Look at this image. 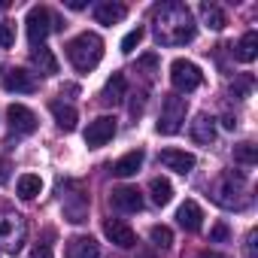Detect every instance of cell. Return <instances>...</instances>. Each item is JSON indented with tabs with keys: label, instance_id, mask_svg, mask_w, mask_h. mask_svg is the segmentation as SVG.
I'll return each instance as SVG.
<instances>
[{
	"label": "cell",
	"instance_id": "6da1fadb",
	"mask_svg": "<svg viewBox=\"0 0 258 258\" xmlns=\"http://www.w3.org/2000/svg\"><path fill=\"white\" fill-rule=\"evenodd\" d=\"M155 40L161 46H185L195 40L198 34V25H195V16L185 4H164L155 10Z\"/></svg>",
	"mask_w": 258,
	"mask_h": 258
},
{
	"label": "cell",
	"instance_id": "7a4b0ae2",
	"mask_svg": "<svg viewBox=\"0 0 258 258\" xmlns=\"http://www.w3.org/2000/svg\"><path fill=\"white\" fill-rule=\"evenodd\" d=\"M210 198L213 204H219L222 210H246L249 207V182L243 173L225 170L216 176V182L210 185Z\"/></svg>",
	"mask_w": 258,
	"mask_h": 258
},
{
	"label": "cell",
	"instance_id": "3957f363",
	"mask_svg": "<svg viewBox=\"0 0 258 258\" xmlns=\"http://www.w3.org/2000/svg\"><path fill=\"white\" fill-rule=\"evenodd\" d=\"M67 58H70V64H73L79 73H88V70H94V67L100 64V58H103V40H100L97 34L85 31V34H79V37H73V40L67 43Z\"/></svg>",
	"mask_w": 258,
	"mask_h": 258
},
{
	"label": "cell",
	"instance_id": "277c9868",
	"mask_svg": "<svg viewBox=\"0 0 258 258\" xmlns=\"http://www.w3.org/2000/svg\"><path fill=\"white\" fill-rule=\"evenodd\" d=\"M185 112H188L185 97L167 94V97L161 100V115H158V121H155V131L164 134V137L179 134V131H182V121H185Z\"/></svg>",
	"mask_w": 258,
	"mask_h": 258
},
{
	"label": "cell",
	"instance_id": "5b68a950",
	"mask_svg": "<svg viewBox=\"0 0 258 258\" xmlns=\"http://www.w3.org/2000/svg\"><path fill=\"white\" fill-rule=\"evenodd\" d=\"M170 82H173V88H176V91L188 94V91L201 88V82H204V73H201V67H198L195 61L176 58V61L170 64Z\"/></svg>",
	"mask_w": 258,
	"mask_h": 258
},
{
	"label": "cell",
	"instance_id": "8992f818",
	"mask_svg": "<svg viewBox=\"0 0 258 258\" xmlns=\"http://www.w3.org/2000/svg\"><path fill=\"white\" fill-rule=\"evenodd\" d=\"M25 25H28V40H31V46H43L46 37L55 31V16H52L46 7H31Z\"/></svg>",
	"mask_w": 258,
	"mask_h": 258
},
{
	"label": "cell",
	"instance_id": "52a82bcc",
	"mask_svg": "<svg viewBox=\"0 0 258 258\" xmlns=\"http://www.w3.org/2000/svg\"><path fill=\"white\" fill-rule=\"evenodd\" d=\"M115 137V118L112 115H97L94 121H88L85 127V146L88 149H100Z\"/></svg>",
	"mask_w": 258,
	"mask_h": 258
},
{
	"label": "cell",
	"instance_id": "ba28073f",
	"mask_svg": "<svg viewBox=\"0 0 258 258\" xmlns=\"http://www.w3.org/2000/svg\"><path fill=\"white\" fill-rule=\"evenodd\" d=\"M25 219L22 216H4L0 219V243H4L13 255L22 249V243H25Z\"/></svg>",
	"mask_w": 258,
	"mask_h": 258
},
{
	"label": "cell",
	"instance_id": "9c48e42d",
	"mask_svg": "<svg viewBox=\"0 0 258 258\" xmlns=\"http://www.w3.org/2000/svg\"><path fill=\"white\" fill-rule=\"evenodd\" d=\"M109 204L118 213H140L143 210V195L134 185H118V188L109 191Z\"/></svg>",
	"mask_w": 258,
	"mask_h": 258
},
{
	"label": "cell",
	"instance_id": "30bf717a",
	"mask_svg": "<svg viewBox=\"0 0 258 258\" xmlns=\"http://www.w3.org/2000/svg\"><path fill=\"white\" fill-rule=\"evenodd\" d=\"M103 234H106V240L115 243L118 249H131V246H137L134 228L127 225V222H121V219H106V222H103Z\"/></svg>",
	"mask_w": 258,
	"mask_h": 258
},
{
	"label": "cell",
	"instance_id": "8fae6325",
	"mask_svg": "<svg viewBox=\"0 0 258 258\" xmlns=\"http://www.w3.org/2000/svg\"><path fill=\"white\" fill-rule=\"evenodd\" d=\"M61 207H64V216L73 222V225H82L88 222V195H82L79 188L61 195Z\"/></svg>",
	"mask_w": 258,
	"mask_h": 258
},
{
	"label": "cell",
	"instance_id": "7c38bea8",
	"mask_svg": "<svg viewBox=\"0 0 258 258\" xmlns=\"http://www.w3.org/2000/svg\"><path fill=\"white\" fill-rule=\"evenodd\" d=\"M0 82H4V88H7L10 94H34V91H37V79H34V73H28V70H22V67L7 70Z\"/></svg>",
	"mask_w": 258,
	"mask_h": 258
},
{
	"label": "cell",
	"instance_id": "4fadbf2b",
	"mask_svg": "<svg viewBox=\"0 0 258 258\" xmlns=\"http://www.w3.org/2000/svg\"><path fill=\"white\" fill-rule=\"evenodd\" d=\"M158 164L167 167V170H173V173H182V176H185V173L195 170V155L185 152V149H161Z\"/></svg>",
	"mask_w": 258,
	"mask_h": 258
},
{
	"label": "cell",
	"instance_id": "5bb4252c",
	"mask_svg": "<svg viewBox=\"0 0 258 258\" xmlns=\"http://www.w3.org/2000/svg\"><path fill=\"white\" fill-rule=\"evenodd\" d=\"M7 118H10L13 134H34L37 131V115L28 106H22V103H13L7 109Z\"/></svg>",
	"mask_w": 258,
	"mask_h": 258
},
{
	"label": "cell",
	"instance_id": "9a60e30c",
	"mask_svg": "<svg viewBox=\"0 0 258 258\" xmlns=\"http://www.w3.org/2000/svg\"><path fill=\"white\" fill-rule=\"evenodd\" d=\"M176 222L185 228V231H201L204 228V210H201V204L198 201H185L179 210H176Z\"/></svg>",
	"mask_w": 258,
	"mask_h": 258
},
{
	"label": "cell",
	"instance_id": "2e32d148",
	"mask_svg": "<svg viewBox=\"0 0 258 258\" xmlns=\"http://www.w3.org/2000/svg\"><path fill=\"white\" fill-rule=\"evenodd\" d=\"M191 140L201 143V146H210V143L216 140V118H213V115L201 112V115L191 121Z\"/></svg>",
	"mask_w": 258,
	"mask_h": 258
},
{
	"label": "cell",
	"instance_id": "e0dca14e",
	"mask_svg": "<svg viewBox=\"0 0 258 258\" xmlns=\"http://www.w3.org/2000/svg\"><path fill=\"white\" fill-rule=\"evenodd\" d=\"M143 158H146V152H143V149H134V152H127V155H121V158L112 164V173H115V176H121V179L134 176V173L143 167Z\"/></svg>",
	"mask_w": 258,
	"mask_h": 258
},
{
	"label": "cell",
	"instance_id": "ac0fdd59",
	"mask_svg": "<svg viewBox=\"0 0 258 258\" xmlns=\"http://www.w3.org/2000/svg\"><path fill=\"white\" fill-rule=\"evenodd\" d=\"M124 16H127V7L124 4H112V0H106V4H97L94 7V22L97 25H118Z\"/></svg>",
	"mask_w": 258,
	"mask_h": 258
},
{
	"label": "cell",
	"instance_id": "d6986e66",
	"mask_svg": "<svg viewBox=\"0 0 258 258\" xmlns=\"http://www.w3.org/2000/svg\"><path fill=\"white\" fill-rule=\"evenodd\" d=\"M67 258H100V246L94 237H73L67 243Z\"/></svg>",
	"mask_w": 258,
	"mask_h": 258
},
{
	"label": "cell",
	"instance_id": "ffe728a7",
	"mask_svg": "<svg viewBox=\"0 0 258 258\" xmlns=\"http://www.w3.org/2000/svg\"><path fill=\"white\" fill-rule=\"evenodd\" d=\"M49 112L55 115V124L61 127V131L70 134L73 127H76V118H79V115H76V109H73L70 103H64V100H52V103H49Z\"/></svg>",
	"mask_w": 258,
	"mask_h": 258
},
{
	"label": "cell",
	"instance_id": "44dd1931",
	"mask_svg": "<svg viewBox=\"0 0 258 258\" xmlns=\"http://www.w3.org/2000/svg\"><path fill=\"white\" fill-rule=\"evenodd\" d=\"M31 61H34V67H37L43 76H55V73H58V58L52 55L49 46H34Z\"/></svg>",
	"mask_w": 258,
	"mask_h": 258
},
{
	"label": "cell",
	"instance_id": "7402d4cb",
	"mask_svg": "<svg viewBox=\"0 0 258 258\" xmlns=\"http://www.w3.org/2000/svg\"><path fill=\"white\" fill-rule=\"evenodd\" d=\"M124 88H127L124 73H112V76L106 79V85H103L100 100H103V103H109V106H115V103H121V100H124Z\"/></svg>",
	"mask_w": 258,
	"mask_h": 258
},
{
	"label": "cell",
	"instance_id": "603a6c76",
	"mask_svg": "<svg viewBox=\"0 0 258 258\" xmlns=\"http://www.w3.org/2000/svg\"><path fill=\"white\" fill-rule=\"evenodd\" d=\"M237 61H243V64H252L255 58H258V34L255 31H246L243 37H240V43H237Z\"/></svg>",
	"mask_w": 258,
	"mask_h": 258
},
{
	"label": "cell",
	"instance_id": "cb8c5ba5",
	"mask_svg": "<svg viewBox=\"0 0 258 258\" xmlns=\"http://www.w3.org/2000/svg\"><path fill=\"white\" fill-rule=\"evenodd\" d=\"M16 191H19V198H22V201H34V198L43 191V179H40L37 173H25V176H19Z\"/></svg>",
	"mask_w": 258,
	"mask_h": 258
},
{
	"label": "cell",
	"instance_id": "d4e9b609",
	"mask_svg": "<svg viewBox=\"0 0 258 258\" xmlns=\"http://www.w3.org/2000/svg\"><path fill=\"white\" fill-rule=\"evenodd\" d=\"M149 195H152V204H155V207H167V204L173 201V185H170L167 179L155 176V179L149 182Z\"/></svg>",
	"mask_w": 258,
	"mask_h": 258
},
{
	"label": "cell",
	"instance_id": "484cf974",
	"mask_svg": "<svg viewBox=\"0 0 258 258\" xmlns=\"http://www.w3.org/2000/svg\"><path fill=\"white\" fill-rule=\"evenodd\" d=\"M201 16H204L207 28H213V31H222V28L228 25V16H225L222 7H216V4H201Z\"/></svg>",
	"mask_w": 258,
	"mask_h": 258
},
{
	"label": "cell",
	"instance_id": "4316f807",
	"mask_svg": "<svg viewBox=\"0 0 258 258\" xmlns=\"http://www.w3.org/2000/svg\"><path fill=\"white\" fill-rule=\"evenodd\" d=\"M234 161L243 164V167H252L258 161V146L255 143H237L234 146Z\"/></svg>",
	"mask_w": 258,
	"mask_h": 258
},
{
	"label": "cell",
	"instance_id": "83f0119b",
	"mask_svg": "<svg viewBox=\"0 0 258 258\" xmlns=\"http://www.w3.org/2000/svg\"><path fill=\"white\" fill-rule=\"evenodd\" d=\"M252 88H255L252 73H240V76H234V82H231V94L240 97V100H246V97L252 94Z\"/></svg>",
	"mask_w": 258,
	"mask_h": 258
},
{
	"label": "cell",
	"instance_id": "f1b7e54d",
	"mask_svg": "<svg viewBox=\"0 0 258 258\" xmlns=\"http://www.w3.org/2000/svg\"><path fill=\"white\" fill-rule=\"evenodd\" d=\"M149 240H152L155 249H170V246H173V231H170L167 225H152Z\"/></svg>",
	"mask_w": 258,
	"mask_h": 258
},
{
	"label": "cell",
	"instance_id": "f546056e",
	"mask_svg": "<svg viewBox=\"0 0 258 258\" xmlns=\"http://www.w3.org/2000/svg\"><path fill=\"white\" fill-rule=\"evenodd\" d=\"M137 73H143L146 79H152L155 73H158V55H143V58H137V67H134Z\"/></svg>",
	"mask_w": 258,
	"mask_h": 258
},
{
	"label": "cell",
	"instance_id": "4dcf8cb0",
	"mask_svg": "<svg viewBox=\"0 0 258 258\" xmlns=\"http://www.w3.org/2000/svg\"><path fill=\"white\" fill-rule=\"evenodd\" d=\"M143 37H146V31H143V28H134L131 34H124V40H121V52H124V55H131V52L143 43Z\"/></svg>",
	"mask_w": 258,
	"mask_h": 258
},
{
	"label": "cell",
	"instance_id": "1f68e13d",
	"mask_svg": "<svg viewBox=\"0 0 258 258\" xmlns=\"http://www.w3.org/2000/svg\"><path fill=\"white\" fill-rule=\"evenodd\" d=\"M13 46H16V25L0 22V49H13Z\"/></svg>",
	"mask_w": 258,
	"mask_h": 258
},
{
	"label": "cell",
	"instance_id": "d6a6232c",
	"mask_svg": "<svg viewBox=\"0 0 258 258\" xmlns=\"http://www.w3.org/2000/svg\"><path fill=\"white\" fill-rule=\"evenodd\" d=\"M228 237H231L228 222H216V225H213V231H210V243H225Z\"/></svg>",
	"mask_w": 258,
	"mask_h": 258
},
{
	"label": "cell",
	"instance_id": "836d02e7",
	"mask_svg": "<svg viewBox=\"0 0 258 258\" xmlns=\"http://www.w3.org/2000/svg\"><path fill=\"white\" fill-rule=\"evenodd\" d=\"M143 109H146V94L140 91V94H134V100H131V115H134V118H140V115H143Z\"/></svg>",
	"mask_w": 258,
	"mask_h": 258
},
{
	"label": "cell",
	"instance_id": "e575fe53",
	"mask_svg": "<svg viewBox=\"0 0 258 258\" xmlns=\"http://www.w3.org/2000/svg\"><path fill=\"white\" fill-rule=\"evenodd\" d=\"M31 258H52V246L49 243H37L31 249Z\"/></svg>",
	"mask_w": 258,
	"mask_h": 258
},
{
	"label": "cell",
	"instance_id": "d590c367",
	"mask_svg": "<svg viewBox=\"0 0 258 258\" xmlns=\"http://www.w3.org/2000/svg\"><path fill=\"white\" fill-rule=\"evenodd\" d=\"M7 182H10V161L0 158V185H7Z\"/></svg>",
	"mask_w": 258,
	"mask_h": 258
},
{
	"label": "cell",
	"instance_id": "8d00e7d4",
	"mask_svg": "<svg viewBox=\"0 0 258 258\" xmlns=\"http://www.w3.org/2000/svg\"><path fill=\"white\" fill-rule=\"evenodd\" d=\"M246 258H255V231L246 234Z\"/></svg>",
	"mask_w": 258,
	"mask_h": 258
},
{
	"label": "cell",
	"instance_id": "74e56055",
	"mask_svg": "<svg viewBox=\"0 0 258 258\" xmlns=\"http://www.w3.org/2000/svg\"><path fill=\"white\" fill-rule=\"evenodd\" d=\"M64 7L67 10H85L88 4H85V0H64Z\"/></svg>",
	"mask_w": 258,
	"mask_h": 258
},
{
	"label": "cell",
	"instance_id": "f35d334b",
	"mask_svg": "<svg viewBox=\"0 0 258 258\" xmlns=\"http://www.w3.org/2000/svg\"><path fill=\"white\" fill-rule=\"evenodd\" d=\"M222 124L228 127V131H234V127H237V118H234V115L228 112V115H222Z\"/></svg>",
	"mask_w": 258,
	"mask_h": 258
},
{
	"label": "cell",
	"instance_id": "ab89813d",
	"mask_svg": "<svg viewBox=\"0 0 258 258\" xmlns=\"http://www.w3.org/2000/svg\"><path fill=\"white\" fill-rule=\"evenodd\" d=\"M198 258H228V255H222V252H210V249H207V252H201Z\"/></svg>",
	"mask_w": 258,
	"mask_h": 258
},
{
	"label": "cell",
	"instance_id": "60d3db41",
	"mask_svg": "<svg viewBox=\"0 0 258 258\" xmlns=\"http://www.w3.org/2000/svg\"><path fill=\"white\" fill-rule=\"evenodd\" d=\"M7 10V0H0V13H4Z\"/></svg>",
	"mask_w": 258,
	"mask_h": 258
},
{
	"label": "cell",
	"instance_id": "b9f144b4",
	"mask_svg": "<svg viewBox=\"0 0 258 258\" xmlns=\"http://www.w3.org/2000/svg\"><path fill=\"white\" fill-rule=\"evenodd\" d=\"M140 258H152V255H140Z\"/></svg>",
	"mask_w": 258,
	"mask_h": 258
}]
</instances>
